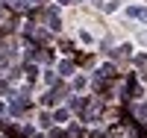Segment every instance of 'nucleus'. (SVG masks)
Listing matches in <instances>:
<instances>
[{"label": "nucleus", "instance_id": "nucleus-1", "mask_svg": "<svg viewBox=\"0 0 147 138\" xmlns=\"http://www.w3.org/2000/svg\"><path fill=\"white\" fill-rule=\"evenodd\" d=\"M127 15H129V18H138V21L147 24V6H129V9H127Z\"/></svg>", "mask_w": 147, "mask_h": 138}, {"label": "nucleus", "instance_id": "nucleus-2", "mask_svg": "<svg viewBox=\"0 0 147 138\" xmlns=\"http://www.w3.org/2000/svg\"><path fill=\"white\" fill-rule=\"evenodd\" d=\"M59 77H74V62H71V59H62V62H59Z\"/></svg>", "mask_w": 147, "mask_h": 138}, {"label": "nucleus", "instance_id": "nucleus-3", "mask_svg": "<svg viewBox=\"0 0 147 138\" xmlns=\"http://www.w3.org/2000/svg\"><path fill=\"white\" fill-rule=\"evenodd\" d=\"M53 123H56V120H53L50 112H41V115H38V127H41V129H50Z\"/></svg>", "mask_w": 147, "mask_h": 138}, {"label": "nucleus", "instance_id": "nucleus-4", "mask_svg": "<svg viewBox=\"0 0 147 138\" xmlns=\"http://www.w3.org/2000/svg\"><path fill=\"white\" fill-rule=\"evenodd\" d=\"M68 118H71L68 109H56V112H53V120H56V123H68Z\"/></svg>", "mask_w": 147, "mask_h": 138}, {"label": "nucleus", "instance_id": "nucleus-5", "mask_svg": "<svg viewBox=\"0 0 147 138\" xmlns=\"http://www.w3.org/2000/svg\"><path fill=\"white\" fill-rule=\"evenodd\" d=\"M77 35H80V41H82V44H85V47H91V44H94V35H91V32H88V30H80V32H77Z\"/></svg>", "mask_w": 147, "mask_h": 138}, {"label": "nucleus", "instance_id": "nucleus-6", "mask_svg": "<svg viewBox=\"0 0 147 138\" xmlns=\"http://www.w3.org/2000/svg\"><path fill=\"white\" fill-rule=\"evenodd\" d=\"M88 88V79L85 77H74V91H85Z\"/></svg>", "mask_w": 147, "mask_h": 138}, {"label": "nucleus", "instance_id": "nucleus-7", "mask_svg": "<svg viewBox=\"0 0 147 138\" xmlns=\"http://www.w3.org/2000/svg\"><path fill=\"white\" fill-rule=\"evenodd\" d=\"M35 77H38V68H35V65H27V85L35 82Z\"/></svg>", "mask_w": 147, "mask_h": 138}, {"label": "nucleus", "instance_id": "nucleus-8", "mask_svg": "<svg viewBox=\"0 0 147 138\" xmlns=\"http://www.w3.org/2000/svg\"><path fill=\"white\" fill-rule=\"evenodd\" d=\"M136 115H138V118H147V106H144V103H136Z\"/></svg>", "mask_w": 147, "mask_h": 138}, {"label": "nucleus", "instance_id": "nucleus-9", "mask_svg": "<svg viewBox=\"0 0 147 138\" xmlns=\"http://www.w3.org/2000/svg\"><path fill=\"white\" fill-rule=\"evenodd\" d=\"M103 9H106V12H118V0H109V3H106Z\"/></svg>", "mask_w": 147, "mask_h": 138}, {"label": "nucleus", "instance_id": "nucleus-10", "mask_svg": "<svg viewBox=\"0 0 147 138\" xmlns=\"http://www.w3.org/2000/svg\"><path fill=\"white\" fill-rule=\"evenodd\" d=\"M3 112H6V106H3V100H0V115H3Z\"/></svg>", "mask_w": 147, "mask_h": 138}, {"label": "nucleus", "instance_id": "nucleus-11", "mask_svg": "<svg viewBox=\"0 0 147 138\" xmlns=\"http://www.w3.org/2000/svg\"><path fill=\"white\" fill-rule=\"evenodd\" d=\"M59 3H62V6H65V3H68V0H59Z\"/></svg>", "mask_w": 147, "mask_h": 138}, {"label": "nucleus", "instance_id": "nucleus-12", "mask_svg": "<svg viewBox=\"0 0 147 138\" xmlns=\"http://www.w3.org/2000/svg\"><path fill=\"white\" fill-rule=\"evenodd\" d=\"M0 3H3V0H0Z\"/></svg>", "mask_w": 147, "mask_h": 138}, {"label": "nucleus", "instance_id": "nucleus-13", "mask_svg": "<svg viewBox=\"0 0 147 138\" xmlns=\"http://www.w3.org/2000/svg\"><path fill=\"white\" fill-rule=\"evenodd\" d=\"M38 138H41V135H38Z\"/></svg>", "mask_w": 147, "mask_h": 138}]
</instances>
